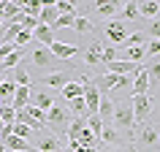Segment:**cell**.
Listing matches in <instances>:
<instances>
[{
    "label": "cell",
    "mask_w": 160,
    "mask_h": 152,
    "mask_svg": "<svg viewBox=\"0 0 160 152\" xmlns=\"http://www.w3.org/2000/svg\"><path fill=\"white\" fill-rule=\"evenodd\" d=\"M111 125L117 128V133L122 136L128 144H133V147H136V117H133V106H130V101L114 103Z\"/></svg>",
    "instance_id": "obj_1"
},
{
    "label": "cell",
    "mask_w": 160,
    "mask_h": 152,
    "mask_svg": "<svg viewBox=\"0 0 160 152\" xmlns=\"http://www.w3.org/2000/svg\"><path fill=\"white\" fill-rule=\"evenodd\" d=\"M25 60L35 68V71H43V73H54V71H65V68H68L65 63L57 60L46 46H35V49H30Z\"/></svg>",
    "instance_id": "obj_2"
},
{
    "label": "cell",
    "mask_w": 160,
    "mask_h": 152,
    "mask_svg": "<svg viewBox=\"0 0 160 152\" xmlns=\"http://www.w3.org/2000/svg\"><path fill=\"white\" fill-rule=\"evenodd\" d=\"M71 122H73V117H71L68 106H62V103L54 101V106L46 111V128L57 136V133H65L68 128H71Z\"/></svg>",
    "instance_id": "obj_3"
},
{
    "label": "cell",
    "mask_w": 160,
    "mask_h": 152,
    "mask_svg": "<svg viewBox=\"0 0 160 152\" xmlns=\"http://www.w3.org/2000/svg\"><path fill=\"white\" fill-rule=\"evenodd\" d=\"M71 82H76V73L71 71V68H65V71H54V73H46V76L38 79V84L49 87L52 93H54V90H62V87L71 84Z\"/></svg>",
    "instance_id": "obj_4"
},
{
    "label": "cell",
    "mask_w": 160,
    "mask_h": 152,
    "mask_svg": "<svg viewBox=\"0 0 160 152\" xmlns=\"http://www.w3.org/2000/svg\"><path fill=\"white\" fill-rule=\"evenodd\" d=\"M130 106H133L136 125H144L152 114V98L149 95H130Z\"/></svg>",
    "instance_id": "obj_5"
},
{
    "label": "cell",
    "mask_w": 160,
    "mask_h": 152,
    "mask_svg": "<svg viewBox=\"0 0 160 152\" xmlns=\"http://www.w3.org/2000/svg\"><path fill=\"white\" fill-rule=\"evenodd\" d=\"M103 33H106V43H109V46H119V43L130 35L128 33V25L125 22H117V19L106 22V25H103Z\"/></svg>",
    "instance_id": "obj_6"
},
{
    "label": "cell",
    "mask_w": 160,
    "mask_h": 152,
    "mask_svg": "<svg viewBox=\"0 0 160 152\" xmlns=\"http://www.w3.org/2000/svg\"><path fill=\"white\" fill-rule=\"evenodd\" d=\"M136 141L141 144V147H147V149H160V136H158V128H152L144 122L141 130H138V139Z\"/></svg>",
    "instance_id": "obj_7"
},
{
    "label": "cell",
    "mask_w": 160,
    "mask_h": 152,
    "mask_svg": "<svg viewBox=\"0 0 160 152\" xmlns=\"http://www.w3.org/2000/svg\"><path fill=\"white\" fill-rule=\"evenodd\" d=\"M60 149H62V141L54 133H41L38 144L33 147V152H60Z\"/></svg>",
    "instance_id": "obj_8"
},
{
    "label": "cell",
    "mask_w": 160,
    "mask_h": 152,
    "mask_svg": "<svg viewBox=\"0 0 160 152\" xmlns=\"http://www.w3.org/2000/svg\"><path fill=\"white\" fill-rule=\"evenodd\" d=\"M101 141H103V147H133V144H128L125 139L117 133V128H114V125H103Z\"/></svg>",
    "instance_id": "obj_9"
},
{
    "label": "cell",
    "mask_w": 160,
    "mask_h": 152,
    "mask_svg": "<svg viewBox=\"0 0 160 152\" xmlns=\"http://www.w3.org/2000/svg\"><path fill=\"white\" fill-rule=\"evenodd\" d=\"M103 43L106 41H90L82 52L84 57V65H101V52H103Z\"/></svg>",
    "instance_id": "obj_10"
},
{
    "label": "cell",
    "mask_w": 160,
    "mask_h": 152,
    "mask_svg": "<svg viewBox=\"0 0 160 152\" xmlns=\"http://www.w3.org/2000/svg\"><path fill=\"white\" fill-rule=\"evenodd\" d=\"M49 52H52L57 60H62V63H68L71 57H76V54H79V49H76L73 43H65V41H54V43L49 46Z\"/></svg>",
    "instance_id": "obj_11"
},
{
    "label": "cell",
    "mask_w": 160,
    "mask_h": 152,
    "mask_svg": "<svg viewBox=\"0 0 160 152\" xmlns=\"http://www.w3.org/2000/svg\"><path fill=\"white\" fill-rule=\"evenodd\" d=\"M130 95H149V76L144 71V65L133 73V90H130Z\"/></svg>",
    "instance_id": "obj_12"
},
{
    "label": "cell",
    "mask_w": 160,
    "mask_h": 152,
    "mask_svg": "<svg viewBox=\"0 0 160 152\" xmlns=\"http://www.w3.org/2000/svg\"><path fill=\"white\" fill-rule=\"evenodd\" d=\"M30 103L38 106L41 111H49L52 106H54V95L46 93V90H38V93H30Z\"/></svg>",
    "instance_id": "obj_13"
},
{
    "label": "cell",
    "mask_w": 160,
    "mask_h": 152,
    "mask_svg": "<svg viewBox=\"0 0 160 152\" xmlns=\"http://www.w3.org/2000/svg\"><path fill=\"white\" fill-rule=\"evenodd\" d=\"M41 6H43V8H41V14H38V22L46 25V27H52L54 22H57V17H60L57 6H54V3H41Z\"/></svg>",
    "instance_id": "obj_14"
},
{
    "label": "cell",
    "mask_w": 160,
    "mask_h": 152,
    "mask_svg": "<svg viewBox=\"0 0 160 152\" xmlns=\"http://www.w3.org/2000/svg\"><path fill=\"white\" fill-rule=\"evenodd\" d=\"M33 41H38L41 46H46V49H49L52 43H54V30H52V27H46V25H38V27L33 30Z\"/></svg>",
    "instance_id": "obj_15"
},
{
    "label": "cell",
    "mask_w": 160,
    "mask_h": 152,
    "mask_svg": "<svg viewBox=\"0 0 160 152\" xmlns=\"http://www.w3.org/2000/svg\"><path fill=\"white\" fill-rule=\"evenodd\" d=\"M147 76H149V87H160V54L158 57H152L147 65H144Z\"/></svg>",
    "instance_id": "obj_16"
},
{
    "label": "cell",
    "mask_w": 160,
    "mask_h": 152,
    "mask_svg": "<svg viewBox=\"0 0 160 152\" xmlns=\"http://www.w3.org/2000/svg\"><path fill=\"white\" fill-rule=\"evenodd\" d=\"M98 117H101L103 125H111V117H114V101H109L106 95H101V106H98Z\"/></svg>",
    "instance_id": "obj_17"
},
{
    "label": "cell",
    "mask_w": 160,
    "mask_h": 152,
    "mask_svg": "<svg viewBox=\"0 0 160 152\" xmlns=\"http://www.w3.org/2000/svg\"><path fill=\"white\" fill-rule=\"evenodd\" d=\"M11 82H14L17 87H30V84H33V76H30V71H27V68L17 65L14 71H11Z\"/></svg>",
    "instance_id": "obj_18"
},
{
    "label": "cell",
    "mask_w": 160,
    "mask_h": 152,
    "mask_svg": "<svg viewBox=\"0 0 160 152\" xmlns=\"http://www.w3.org/2000/svg\"><path fill=\"white\" fill-rule=\"evenodd\" d=\"M138 17H141V19H155V17H160V3H155V0L138 3Z\"/></svg>",
    "instance_id": "obj_19"
},
{
    "label": "cell",
    "mask_w": 160,
    "mask_h": 152,
    "mask_svg": "<svg viewBox=\"0 0 160 152\" xmlns=\"http://www.w3.org/2000/svg\"><path fill=\"white\" fill-rule=\"evenodd\" d=\"M3 147L11 149V152H30V141H25V139H19V136H14V133L3 141Z\"/></svg>",
    "instance_id": "obj_20"
},
{
    "label": "cell",
    "mask_w": 160,
    "mask_h": 152,
    "mask_svg": "<svg viewBox=\"0 0 160 152\" xmlns=\"http://www.w3.org/2000/svg\"><path fill=\"white\" fill-rule=\"evenodd\" d=\"M17 111L27 109L30 106V87H17V95H14V103H11Z\"/></svg>",
    "instance_id": "obj_21"
},
{
    "label": "cell",
    "mask_w": 160,
    "mask_h": 152,
    "mask_svg": "<svg viewBox=\"0 0 160 152\" xmlns=\"http://www.w3.org/2000/svg\"><path fill=\"white\" fill-rule=\"evenodd\" d=\"M14 95H17V84L14 82H3L0 84V103H14Z\"/></svg>",
    "instance_id": "obj_22"
},
{
    "label": "cell",
    "mask_w": 160,
    "mask_h": 152,
    "mask_svg": "<svg viewBox=\"0 0 160 152\" xmlns=\"http://www.w3.org/2000/svg\"><path fill=\"white\" fill-rule=\"evenodd\" d=\"M138 3H125V8H122V17H119V22H138Z\"/></svg>",
    "instance_id": "obj_23"
},
{
    "label": "cell",
    "mask_w": 160,
    "mask_h": 152,
    "mask_svg": "<svg viewBox=\"0 0 160 152\" xmlns=\"http://www.w3.org/2000/svg\"><path fill=\"white\" fill-rule=\"evenodd\" d=\"M73 30H76V33H82V35H84V33H92V30H95V25H92V19H90V17H82V14H76Z\"/></svg>",
    "instance_id": "obj_24"
},
{
    "label": "cell",
    "mask_w": 160,
    "mask_h": 152,
    "mask_svg": "<svg viewBox=\"0 0 160 152\" xmlns=\"http://www.w3.org/2000/svg\"><path fill=\"white\" fill-rule=\"evenodd\" d=\"M60 93H62V98H65V101H73V98H82V95H84V90H82V84H79V82H71V84H65Z\"/></svg>",
    "instance_id": "obj_25"
},
{
    "label": "cell",
    "mask_w": 160,
    "mask_h": 152,
    "mask_svg": "<svg viewBox=\"0 0 160 152\" xmlns=\"http://www.w3.org/2000/svg\"><path fill=\"white\" fill-rule=\"evenodd\" d=\"M95 14H98L101 19L117 17V3H98V6H95Z\"/></svg>",
    "instance_id": "obj_26"
},
{
    "label": "cell",
    "mask_w": 160,
    "mask_h": 152,
    "mask_svg": "<svg viewBox=\"0 0 160 152\" xmlns=\"http://www.w3.org/2000/svg\"><path fill=\"white\" fill-rule=\"evenodd\" d=\"M0 119H3V125H14L17 122V109L8 106V103H0Z\"/></svg>",
    "instance_id": "obj_27"
},
{
    "label": "cell",
    "mask_w": 160,
    "mask_h": 152,
    "mask_svg": "<svg viewBox=\"0 0 160 152\" xmlns=\"http://www.w3.org/2000/svg\"><path fill=\"white\" fill-rule=\"evenodd\" d=\"M84 122H87V128H90V130L95 133V139L101 141V130H103V122H101V117H98V114H87V117H84Z\"/></svg>",
    "instance_id": "obj_28"
},
{
    "label": "cell",
    "mask_w": 160,
    "mask_h": 152,
    "mask_svg": "<svg viewBox=\"0 0 160 152\" xmlns=\"http://www.w3.org/2000/svg\"><path fill=\"white\" fill-rule=\"evenodd\" d=\"M68 111H73L76 117L87 114V103H84V95H82V98H73V101H68Z\"/></svg>",
    "instance_id": "obj_29"
},
{
    "label": "cell",
    "mask_w": 160,
    "mask_h": 152,
    "mask_svg": "<svg viewBox=\"0 0 160 152\" xmlns=\"http://www.w3.org/2000/svg\"><path fill=\"white\" fill-rule=\"evenodd\" d=\"M144 35H147V38H152V41H160V17H155L149 25H147Z\"/></svg>",
    "instance_id": "obj_30"
},
{
    "label": "cell",
    "mask_w": 160,
    "mask_h": 152,
    "mask_svg": "<svg viewBox=\"0 0 160 152\" xmlns=\"http://www.w3.org/2000/svg\"><path fill=\"white\" fill-rule=\"evenodd\" d=\"M117 54H119V49H117V46H109V43H103L101 63H103V65H106V63H114V60H117Z\"/></svg>",
    "instance_id": "obj_31"
},
{
    "label": "cell",
    "mask_w": 160,
    "mask_h": 152,
    "mask_svg": "<svg viewBox=\"0 0 160 152\" xmlns=\"http://www.w3.org/2000/svg\"><path fill=\"white\" fill-rule=\"evenodd\" d=\"M73 22H76V14H60L57 22L52 25V30H60V27H73Z\"/></svg>",
    "instance_id": "obj_32"
},
{
    "label": "cell",
    "mask_w": 160,
    "mask_h": 152,
    "mask_svg": "<svg viewBox=\"0 0 160 152\" xmlns=\"http://www.w3.org/2000/svg\"><path fill=\"white\" fill-rule=\"evenodd\" d=\"M33 133H35V130L30 125H25V122H14V136H19V139H25V141H27Z\"/></svg>",
    "instance_id": "obj_33"
},
{
    "label": "cell",
    "mask_w": 160,
    "mask_h": 152,
    "mask_svg": "<svg viewBox=\"0 0 160 152\" xmlns=\"http://www.w3.org/2000/svg\"><path fill=\"white\" fill-rule=\"evenodd\" d=\"M152 128H158L160 130V95H158V101H152Z\"/></svg>",
    "instance_id": "obj_34"
},
{
    "label": "cell",
    "mask_w": 160,
    "mask_h": 152,
    "mask_svg": "<svg viewBox=\"0 0 160 152\" xmlns=\"http://www.w3.org/2000/svg\"><path fill=\"white\" fill-rule=\"evenodd\" d=\"M54 6H57V11H60V14H76V6L71 3V0H57Z\"/></svg>",
    "instance_id": "obj_35"
},
{
    "label": "cell",
    "mask_w": 160,
    "mask_h": 152,
    "mask_svg": "<svg viewBox=\"0 0 160 152\" xmlns=\"http://www.w3.org/2000/svg\"><path fill=\"white\" fill-rule=\"evenodd\" d=\"M33 41V33H27V30H19L17 41H14V46H27V43Z\"/></svg>",
    "instance_id": "obj_36"
},
{
    "label": "cell",
    "mask_w": 160,
    "mask_h": 152,
    "mask_svg": "<svg viewBox=\"0 0 160 152\" xmlns=\"http://www.w3.org/2000/svg\"><path fill=\"white\" fill-rule=\"evenodd\" d=\"M160 54V41H147V57H158Z\"/></svg>",
    "instance_id": "obj_37"
},
{
    "label": "cell",
    "mask_w": 160,
    "mask_h": 152,
    "mask_svg": "<svg viewBox=\"0 0 160 152\" xmlns=\"http://www.w3.org/2000/svg\"><path fill=\"white\" fill-rule=\"evenodd\" d=\"M17 49V46H14V43H3V46H0V60H6L11 54V52Z\"/></svg>",
    "instance_id": "obj_38"
},
{
    "label": "cell",
    "mask_w": 160,
    "mask_h": 152,
    "mask_svg": "<svg viewBox=\"0 0 160 152\" xmlns=\"http://www.w3.org/2000/svg\"><path fill=\"white\" fill-rule=\"evenodd\" d=\"M3 11H6V3H0V19H3Z\"/></svg>",
    "instance_id": "obj_39"
},
{
    "label": "cell",
    "mask_w": 160,
    "mask_h": 152,
    "mask_svg": "<svg viewBox=\"0 0 160 152\" xmlns=\"http://www.w3.org/2000/svg\"><path fill=\"white\" fill-rule=\"evenodd\" d=\"M3 82H6V73H3V71H0V84H3Z\"/></svg>",
    "instance_id": "obj_40"
},
{
    "label": "cell",
    "mask_w": 160,
    "mask_h": 152,
    "mask_svg": "<svg viewBox=\"0 0 160 152\" xmlns=\"http://www.w3.org/2000/svg\"><path fill=\"white\" fill-rule=\"evenodd\" d=\"M0 46H3V35H0Z\"/></svg>",
    "instance_id": "obj_41"
},
{
    "label": "cell",
    "mask_w": 160,
    "mask_h": 152,
    "mask_svg": "<svg viewBox=\"0 0 160 152\" xmlns=\"http://www.w3.org/2000/svg\"><path fill=\"white\" fill-rule=\"evenodd\" d=\"M0 125H3V119H0Z\"/></svg>",
    "instance_id": "obj_42"
},
{
    "label": "cell",
    "mask_w": 160,
    "mask_h": 152,
    "mask_svg": "<svg viewBox=\"0 0 160 152\" xmlns=\"http://www.w3.org/2000/svg\"><path fill=\"white\" fill-rule=\"evenodd\" d=\"M158 136H160V130H158Z\"/></svg>",
    "instance_id": "obj_43"
}]
</instances>
